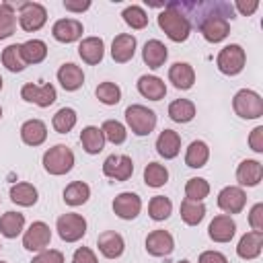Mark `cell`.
<instances>
[{"mask_svg": "<svg viewBox=\"0 0 263 263\" xmlns=\"http://www.w3.org/2000/svg\"><path fill=\"white\" fill-rule=\"evenodd\" d=\"M232 109L242 119H259L263 115V99L251 88H240L232 99Z\"/></svg>", "mask_w": 263, "mask_h": 263, "instance_id": "3957f363", "label": "cell"}, {"mask_svg": "<svg viewBox=\"0 0 263 263\" xmlns=\"http://www.w3.org/2000/svg\"><path fill=\"white\" fill-rule=\"evenodd\" d=\"M125 123L136 136H148L156 127V113L144 105H129L125 109Z\"/></svg>", "mask_w": 263, "mask_h": 263, "instance_id": "5b68a950", "label": "cell"}, {"mask_svg": "<svg viewBox=\"0 0 263 263\" xmlns=\"http://www.w3.org/2000/svg\"><path fill=\"white\" fill-rule=\"evenodd\" d=\"M171 212H173V201L168 197H164V195H154L150 199V203H148V214L156 222L166 220L171 216Z\"/></svg>", "mask_w": 263, "mask_h": 263, "instance_id": "60d3db41", "label": "cell"}, {"mask_svg": "<svg viewBox=\"0 0 263 263\" xmlns=\"http://www.w3.org/2000/svg\"><path fill=\"white\" fill-rule=\"evenodd\" d=\"M0 263H6V261H0Z\"/></svg>", "mask_w": 263, "mask_h": 263, "instance_id": "9f6ffc18", "label": "cell"}, {"mask_svg": "<svg viewBox=\"0 0 263 263\" xmlns=\"http://www.w3.org/2000/svg\"><path fill=\"white\" fill-rule=\"evenodd\" d=\"M16 29V10L12 4L2 2L0 4V41L10 37Z\"/></svg>", "mask_w": 263, "mask_h": 263, "instance_id": "74e56055", "label": "cell"}, {"mask_svg": "<svg viewBox=\"0 0 263 263\" xmlns=\"http://www.w3.org/2000/svg\"><path fill=\"white\" fill-rule=\"evenodd\" d=\"M55 230L60 234L62 240L66 242H76L80 240L84 234H86V220L80 216V214H74V212H68V214H62L55 222Z\"/></svg>", "mask_w": 263, "mask_h": 263, "instance_id": "52a82bcc", "label": "cell"}, {"mask_svg": "<svg viewBox=\"0 0 263 263\" xmlns=\"http://www.w3.org/2000/svg\"><path fill=\"white\" fill-rule=\"evenodd\" d=\"M158 27L164 31V35L175 41V43H181V41H187L189 33H191V23L189 18L175 6V4H166L164 10L158 14Z\"/></svg>", "mask_w": 263, "mask_h": 263, "instance_id": "6da1fadb", "label": "cell"}, {"mask_svg": "<svg viewBox=\"0 0 263 263\" xmlns=\"http://www.w3.org/2000/svg\"><path fill=\"white\" fill-rule=\"evenodd\" d=\"M140 210H142V199H140V195H136L132 191H123V193H119L113 199V212L121 220H134V218H138Z\"/></svg>", "mask_w": 263, "mask_h": 263, "instance_id": "5bb4252c", "label": "cell"}, {"mask_svg": "<svg viewBox=\"0 0 263 263\" xmlns=\"http://www.w3.org/2000/svg\"><path fill=\"white\" fill-rule=\"evenodd\" d=\"M72 166H74V152L66 144H55L49 150H45V154H43L45 173H49L53 177H60V175L70 173Z\"/></svg>", "mask_w": 263, "mask_h": 263, "instance_id": "7a4b0ae2", "label": "cell"}, {"mask_svg": "<svg viewBox=\"0 0 263 263\" xmlns=\"http://www.w3.org/2000/svg\"><path fill=\"white\" fill-rule=\"evenodd\" d=\"M168 117L177 123H189L195 117V105L189 99H175L168 105Z\"/></svg>", "mask_w": 263, "mask_h": 263, "instance_id": "1f68e13d", "label": "cell"}, {"mask_svg": "<svg viewBox=\"0 0 263 263\" xmlns=\"http://www.w3.org/2000/svg\"><path fill=\"white\" fill-rule=\"evenodd\" d=\"M177 263H189V261H187V259H181V261H177Z\"/></svg>", "mask_w": 263, "mask_h": 263, "instance_id": "db71d44e", "label": "cell"}, {"mask_svg": "<svg viewBox=\"0 0 263 263\" xmlns=\"http://www.w3.org/2000/svg\"><path fill=\"white\" fill-rule=\"evenodd\" d=\"M21 97H23V101L35 103L37 107H49V105L55 103L58 92H55V86L49 84V82H45V84L27 82V84L21 88Z\"/></svg>", "mask_w": 263, "mask_h": 263, "instance_id": "9c48e42d", "label": "cell"}, {"mask_svg": "<svg viewBox=\"0 0 263 263\" xmlns=\"http://www.w3.org/2000/svg\"><path fill=\"white\" fill-rule=\"evenodd\" d=\"M105 142L107 140H105L101 127H97V125L82 127V132H80V144H82V150L86 154H99L105 148Z\"/></svg>", "mask_w": 263, "mask_h": 263, "instance_id": "83f0119b", "label": "cell"}, {"mask_svg": "<svg viewBox=\"0 0 263 263\" xmlns=\"http://www.w3.org/2000/svg\"><path fill=\"white\" fill-rule=\"evenodd\" d=\"M2 66L10 72H23L27 68V62L21 51V43H12L2 49Z\"/></svg>", "mask_w": 263, "mask_h": 263, "instance_id": "d590c367", "label": "cell"}, {"mask_svg": "<svg viewBox=\"0 0 263 263\" xmlns=\"http://www.w3.org/2000/svg\"><path fill=\"white\" fill-rule=\"evenodd\" d=\"M234 232H236V222L228 214L216 216L208 226V234L214 242H230Z\"/></svg>", "mask_w": 263, "mask_h": 263, "instance_id": "2e32d148", "label": "cell"}, {"mask_svg": "<svg viewBox=\"0 0 263 263\" xmlns=\"http://www.w3.org/2000/svg\"><path fill=\"white\" fill-rule=\"evenodd\" d=\"M247 205V193L242 191V187L236 185H228L218 193V208L232 216V214H240L242 208Z\"/></svg>", "mask_w": 263, "mask_h": 263, "instance_id": "8fae6325", "label": "cell"}, {"mask_svg": "<svg viewBox=\"0 0 263 263\" xmlns=\"http://www.w3.org/2000/svg\"><path fill=\"white\" fill-rule=\"evenodd\" d=\"M31 263H64V253L58 249H43L33 257Z\"/></svg>", "mask_w": 263, "mask_h": 263, "instance_id": "f6af8a7d", "label": "cell"}, {"mask_svg": "<svg viewBox=\"0 0 263 263\" xmlns=\"http://www.w3.org/2000/svg\"><path fill=\"white\" fill-rule=\"evenodd\" d=\"M21 51H23L27 66L29 64H41L47 58V45L41 39H29V41L21 43Z\"/></svg>", "mask_w": 263, "mask_h": 263, "instance_id": "e575fe53", "label": "cell"}, {"mask_svg": "<svg viewBox=\"0 0 263 263\" xmlns=\"http://www.w3.org/2000/svg\"><path fill=\"white\" fill-rule=\"evenodd\" d=\"M64 8L70 12H84L90 8V0H64Z\"/></svg>", "mask_w": 263, "mask_h": 263, "instance_id": "f907efd6", "label": "cell"}, {"mask_svg": "<svg viewBox=\"0 0 263 263\" xmlns=\"http://www.w3.org/2000/svg\"><path fill=\"white\" fill-rule=\"evenodd\" d=\"M199 31L208 43H220L230 33V21L222 12H210L199 18Z\"/></svg>", "mask_w": 263, "mask_h": 263, "instance_id": "8992f818", "label": "cell"}, {"mask_svg": "<svg viewBox=\"0 0 263 263\" xmlns=\"http://www.w3.org/2000/svg\"><path fill=\"white\" fill-rule=\"evenodd\" d=\"M101 132H103L105 140L111 142V144H115V146L123 144L125 138H127V129H125V125H123L121 121H117V119H107V121L101 125Z\"/></svg>", "mask_w": 263, "mask_h": 263, "instance_id": "ab89813d", "label": "cell"}, {"mask_svg": "<svg viewBox=\"0 0 263 263\" xmlns=\"http://www.w3.org/2000/svg\"><path fill=\"white\" fill-rule=\"evenodd\" d=\"M263 179V164L259 160L247 158L236 166V181L242 187H257Z\"/></svg>", "mask_w": 263, "mask_h": 263, "instance_id": "ac0fdd59", "label": "cell"}, {"mask_svg": "<svg viewBox=\"0 0 263 263\" xmlns=\"http://www.w3.org/2000/svg\"><path fill=\"white\" fill-rule=\"evenodd\" d=\"M51 242V230L45 222H33L23 234V247L27 251H43Z\"/></svg>", "mask_w": 263, "mask_h": 263, "instance_id": "7c38bea8", "label": "cell"}, {"mask_svg": "<svg viewBox=\"0 0 263 263\" xmlns=\"http://www.w3.org/2000/svg\"><path fill=\"white\" fill-rule=\"evenodd\" d=\"M90 197V187L84 181H72L66 189H64V201L72 208L86 203Z\"/></svg>", "mask_w": 263, "mask_h": 263, "instance_id": "d6a6232c", "label": "cell"}, {"mask_svg": "<svg viewBox=\"0 0 263 263\" xmlns=\"http://www.w3.org/2000/svg\"><path fill=\"white\" fill-rule=\"evenodd\" d=\"M58 82L62 84L64 90L72 92V90H78L82 84H84V72L80 66L68 62V64H62L60 70H58Z\"/></svg>", "mask_w": 263, "mask_h": 263, "instance_id": "603a6c76", "label": "cell"}, {"mask_svg": "<svg viewBox=\"0 0 263 263\" xmlns=\"http://www.w3.org/2000/svg\"><path fill=\"white\" fill-rule=\"evenodd\" d=\"M21 140L27 146H41L47 140V125L41 119H27L21 125Z\"/></svg>", "mask_w": 263, "mask_h": 263, "instance_id": "d4e9b609", "label": "cell"}, {"mask_svg": "<svg viewBox=\"0 0 263 263\" xmlns=\"http://www.w3.org/2000/svg\"><path fill=\"white\" fill-rule=\"evenodd\" d=\"M0 249H2V245H0Z\"/></svg>", "mask_w": 263, "mask_h": 263, "instance_id": "6f0895ef", "label": "cell"}, {"mask_svg": "<svg viewBox=\"0 0 263 263\" xmlns=\"http://www.w3.org/2000/svg\"><path fill=\"white\" fill-rule=\"evenodd\" d=\"M146 251L152 255V257H166L175 251V238L168 230H152L148 236H146Z\"/></svg>", "mask_w": 263, "mask_h": 263, "instance_id": "4fadbf2b", "label": "cell"}, {"mask_svg": "<svg viewBox=\"0 0 263 263\" xmlns=\"http://www.w3.org/2000/svg\"><path fill=\"white\" fill-rule=\"evenodd\" d=\"M210 195V183L201 177H193L185 183V197L193 201H203Z\"/></svg>", "mask_w": 263, "mask_h": 263, "instance_id": "b9f144b4", "label": "cell"}, {"mask_svg": "<svg viewBox=\"0 0 263 263\" xmlns=\"http://www.w3.org/2000/svg\"><path fill=\"white\" fill-rule=\"evenodd\" d=\"M247 64V53L245 49L238 45V43H230V45H224L220 51H218V58H216V66L222 74L226 76H236L242 72Z\"/></svg>", "mask_w": 263, "mask_h": 263, "instance_id": "277c9868", "label": "cell"}, {"mask_svg": "<svg viewBox=\"0 0 263 263\" xmlns=\"http://www.w3.org/2000/svg\"><path fill=\"white\" fill-rule=\"evenodd\" d=\"M25 230V216L21 212H6L0 216V234L6 238H16Z\"/></svg>", "mask_w": 263, "mask_h": 263, "instance_id": "4dcf8cb0", "label": "cell"}, {"mask_svg": "<svg viewBox=\"0 0 263 263\" xmlns=\"http://www.w3.org/2000/svg\"><path fill=\"white\" fill-rule=\"evenodd\" d=\"M134 173V162L125 154H111L103 162V175L113 181H127Z\"/></svg>", "mask_w": 263, "mask_h": 263, "instance_id": "30bf717a", "label": "cell"}, {"mask_svg": "<svg viewBox=\"0 0 263 263\" xmlns=\"http://www.w3.org/2000/svg\"><path fill=\"white\" fill-rule=\"evenodd\" d=\"M210 158V148L203 140H193L189 146H187V152H185V164L191 166V168H201L205 166Z\"/></svg>", "mask_w": 263, "mask_h": 263, "instance_id": "f546056e", "label": "cell"}, {"mask_svg": "<svg viewBox=\"0 0 263 263\" xmlns=\"http://www.w3.org/2000/svg\"><path fill=\"white\" fill-rule=\"evenodd\" d=\"M2 84H4V80H2V76H0V90H2Z\"/></svg>", "mask_w": 263, "mask_h": 263, "instance_id": "f5cc1de1", "label": "cell"}, {"mask_svg": "<svg viewBox=\"0 0 263 263\" xmlns=\"http://www.w3.org/2000/svg\"><path fill=\"white\" fill-rule=\"evenodd\" d=\"M249 224L255 232H263V203H255L249 212Z\"/></svg>", "mask_w": 263, "mask_h": 263, "instance_id": "bcb514c9", "label": "cell"}, {"mask_svg": "<svg viewBox=\"0 0 263 263\" xmlns=\"http://www.w3.org/2000/svg\"><path fill=\"white\" fill-rule=\"evenodd\" d=\"M0 119H2V107H0Z\"/></svg>", "mask_w": 263, "mask_h": 263, "instance_id": "11a10c76", "label": "cell"}, {"mask_svg": "<svg viewBox=\"0 0 263 263\" xmlns=\"http://www.w3.org/2000/svg\"><path fill=\"white\" fill-rule=\"evenodd\" d=\"M166 58H168V51H166V45H164L162 41H158V39H150V41L144 43L142 60H144V64H146L148 68H152V70L162 68L164 62H166Z\"/></svg>", "mask_w": 263, "mask_h": 263, "instance_id": "7402d4cb", "label": "cell"}, {"mask_svg": "<svg viewBox=\"0 0 263 263\" xmlns=\"http://www.w3.org/2000/svg\"><path fill=\"white\" fill-rule=\"evenodd\" d=\"M249 146H251V150L257 152V154L263 152V125H257V127L251 132V136H249Z\"/></svg>", "mask_w": 263, "mask_h": 263, "instance_id": "c3c4849f", "label": "cell"}, {"mask_svg": "<svg viewBox=\"0 0 263 263\" xmlns=\"http://www.w3.org/2000/svg\"><path fill=\"white\" fill-rule=\"evenodd\" d=\"M166 181H168V171H166L164 164H160V162L146 164V168H144V183L148 187L156 189V187H162Z\"/></svg>", "mask_w": 263, "mask_h": 263, "instance_id": "f35d334b", "label": "cell"}, {"mask_svg": "<svg viewBox=\"0 0 263 263\" xmlns=\"http://www.w3.org/2000/svg\"><path fill=\"white\" fill-rule=\"evenodd\" d=\"M72 263H99V259H97V255H95L92 249H88V247H78V249L74 251V255H72Z\"/></svg>", "mask_w": 263, "mask_h": 263, "instance_id": "7dc6e473", "label": "cell"}, {"mask_svg": "<svg viewBox=\"0 0 263 263\" xmlns=\"http://www.w3.org/2000/svg\"><path fill=\"white\" fill-rule=\"evenodd\" d=\"M197 263H228L226 255H222L220 251H203L197 259Z\"/></svg>", "mask_w": 263, "mask_h": 263, "instance_id": "681fc988", "label": "cell"}, {"mask_svg": "<svg viewBox=\"0 0 263 263\" xmlns=\"http://www.w3.org/2000/svg\"><path fill=\"white\" fill-rule=\"evenodd\" d=\"M205 216V205L203 201H193V199H183L181 201V220L187 226H197Z\"/></svg>", "mask_w": 263, "mask_h": 263, "instance_id": "836d02e7", "label": "cell"}, {"mask_svg": "<svg viewBox=\"0 0 263 263\" xmlns=\"http://www.w3.org/2000/svg\"><path fill=\"white\" fill-rule=\"evenodd\" d=\"M168 82H173L175 88L179 90H189L195 82V70L187 62H175L168 68Z\"/></svg>", "mask_w": 263, "mask_h": 263, "instance_id": "ffe728a7", "label": "cell"}, {"mask_svg": "<svg viewBox=\"0 0 263 263\" xmlns=\"http://www.w3.org/2000/svg\"><path fill=\"white\" fill-rule=\"evenodd\" d=\"M136 45H138V41H136V37L132 33H119L111 43V58L117 64H125V62H129L134 58Z\"/></svg>", "mask_w": 263, "mask_h": 263, "instance_id": "d6986e66", "label": "cell"}, {"mask_svg": "<svg viewBox=\"0 0 263 263\" xmlns=\"http://www.w3.org/2000/svg\"><path fill=\"white\" fill-rule=\"evenodd\" d=\"M138 92H140L144 99L160 101V99H164V95H166V84H164V80L158 78V76L144 74V76L138 78Z\"/></svg>", "mask_w": 263, "mask_h": 263, "instance_id": "cb8c5ba5", "label": "cell"}, {"mask_svg": "<svg viewBox=\"0 0 263 263\" xmlns=\"http://www.w3.org/2000/svg\"><path fill=\"white\" fill-rule=\"evenodd\" d=\"M76 121H78L76 111H74L72 107H62V109L53 115L51 125H53V129H55L58 134H68V132H72V129H74Z\"/></svg>", "mask_w": 263, "mask_h": 263, "instance_id": "8d00e7d4", "label": "cell"}, {"mask_svg": "<svg viewBox=\"0 0 263 263\" xmlns=\"http://www.w3.org/2000/svg\"><path fill=\"white\" fill-rule=\"evenodd\" d=\"M47 21V10L39 2H21L18 4V25L23 31H39Z\"/></svg>", "mask_w": 263, "mask_h": 263, "instance_id": "ba28073f", "label": "cell"}, {"mask_svg": "<svg viewBox=\"0 0 263 263\" xmlns=\"http://www.w3.org/2000/svg\"><path fill=\"white\" fill-rule=\"evenodd\" d=\"M97 247L101 251L103 257L107 259H117L123 255V249H125V242H123V236L115 230H105L99 234L97 238Z\"/></svg>", "mask_w": 263, "mask_h": 263, "instance_id": "e0dca14e", "label": "cell"}, {"mask_svg": "<svg viewBox=\"0 0 263 263\" xmlns=\"http://www.w3.org/2000/svg\"><path fill=\"white\" fill-rule=\"evenodd\" d=\"M84 33V27L80 21L76 18H60L53 23L51 27V35L55 41L60 43H72V41H78Z\"/></svg>", "mask_w": 263, "mask_h": 263, "instance_id": "9a60e30c", "label": "cell"}, {"mask_svg": "<svg viewBox=\"0 0 263 263\" xmlns=\"http://www.w3.org/2000/svg\"><path fill=\"white\" fill-rule=\"evenodd\" d=\"M78 55L82 58V62L95 66L103 60L105 55V43L101 37H84L78 45Z\"/></svg>", "mask_w": 263, "mask_h": 263, "instance_id": "4316f807", "label": "cell"}, {"mask_svg": "<svg viewBox=\"0 0 263 263\" xmlns=\"http://www.w3.org/2000/svg\"><path fill=\"white\" fill-rule=\"evenodd\" d=\"M261 249H263V232L251 230L240 236V240L236 245V255L245 261H251L261 255Z\"/></svg>", "mask_w": 263, "mask_h": 263, "instance_id": "44dd1931", "label": "cell"}, {"mask_svg": "<svg viewBox=\"0 0 263 263\" xmlns=\"http://www.w3.org/2000/svg\"><path fill=\"white\" fill-rule=\"evenodd\" d=\"M156 152L166 160L179 156V152H181V136L175 129H162L158 134V138H156Z\"/></svg>", "mask_w": 263, "mask_h": 263, "instance_id": "484cf974", "label": "cell"}, {"mask_svg": "<svg viewBox=\"0 0 263 263\" xmlns=\"http://www.w3.org/2000/svg\"><path fill=\"white\" fill-rule=\"evenodd\" d=\"M121 16H123L125 25H129L132 29H144V27L148 25V14H146V10H144L142 6H138V4H132V6L123 8Z\"/></svg>", "mask_w": 263, "mask_h": 263, "instance_id": "ee69618b", "label": "cell"}, {"mask_svg": "<svg viewBox=\"0 0 263 263\" xmlns=\"http://www.w3.org/2000/svg\"><path fill=\"white\" fill-rule=\"evenodd\" d=\"M97 99L103 103V105H117L121 101V88L115 84V82H101L95 90Z\"/></svg>", "mask_w": 263, "mask_h": 263, "instance_id": "7bdbcfd3", "label": "cell"}, {"mask_svg": "<svg viewBox=\"0 0 263 263\" xmlns=\"http://www.w3.org/2000/svg\"><path fill=\"white\" fill-rule=\"evenodd\" d=\"M234 6H236V10H238L240 14L251 16V14H253V12L259 8V2H257V0H251V2H242V0H238Z\"/></svg>", "mask_w": 263, "mask_h": 263, "instance_id": "816d5d0a", "label": "cell"}, {"mask_svg": "<svg viewBox=\"0 0 263 263\" xmlns=\"http://www.w3.org/2000/svg\"><path fill=\"white\" fill-rule=\"evenodd\" d=\"M10 199L12 203L16 205H23V208H31L37 203V189L35 185L27 183V181H21V183H14L10 187Z\"/></svg>", "mask_w": 263, "mask_h": 263, "instance_id": "f1b7e54d", "label": "cell"}]
</instances>
